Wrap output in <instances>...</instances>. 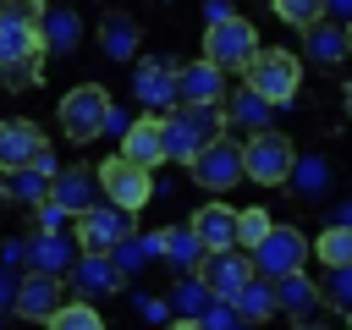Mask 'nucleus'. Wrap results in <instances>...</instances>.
Returning a JSON list of instances; mask_svg holds the SVG:
<instances>
[{
  "label": "nucleus",
  "instance_id": "c9c22d12",
  "mask_svg": "<svg viewBox=\"0 0 352 330\" xmlns=\"http://www.w3.org/2000/svg\"><path fill=\"white\" fill-rule=\"evenodd\" d=\"M33 214H38V231H66V209H60L55 198H38Z\"/></svg>",
  "mask_w": 352,
  "mask_h": 330
},
{
  "label": "nucleus",
  "instance_id": "39448f33",
  "mask_svg": "<svg viewBox=\"0 0 352 330\" xmlns=\"http://www.w3.org/2000/svg\"><path fill=\"white\" fill-rule=\"evenodd\" d=\"M38 22H22V16H0V82H33L38 77Z\"/></svg>",
  "mask_w": 352,
  "mask_h": 330
},
{
  "label": "nucleus",
  "instance_id": "58836bf2",
  "mask_svg": "<svg viewBox=\"0 0 352 330\" xmlns=\"http://www.w3.org/2000/svg\"><path fill=\"white\" fill-rule=\"evenodd\" d=\"M324 11H330L336 22H346V16H352V0H324Z\"/></svg>",
  "mask_w": 352,
  "mask_h": 330
},
{
  "label": "nucleus",
  "instance_id": "0eeeda50",
  "mask_svg": "<svg viewBox=\"0 0 352 330\" xmlns=\"http://www.w3.org/2000/svg\"><path fill=\"white\" fill-rule=\"evenodd\" d=\"M187 170H192V182H198L204 192H231V187L242 182V143H236L231 132H220V138H209V143L187 160Z\"/></svg>",
  "mask_w": 352,
  "mask_h": 330
},
{
  "label": "nucleus",
  "instance_id": "6ab92c4d",
  "mask_svg": "<svg viewBox=\"0 0 352 330\" xmlns=\"http://www.w3.org/2000/svg\"><path fill=\"white\" fill-rule=\"evenodd\" d=\"M270 292H275V308H280V314H292V319H308V314L319 308V286H314L302 270L275 275V280H270Z\"/></svg>",
  "mask_w": 352,
  "mask_h": 330
},
{
  "label": "nucleus",
  "instance_id": "a878e982",
  "mask_svg": "<svg viewBox=\"0 0 352 330\" xmlns=\"http://www.w3.org/2000/svg\"><path fill=\"white\" fill-rule=\"evenodd\" d=\"M22 253H28L33 270H50V275H60V270L72 264V242H66V231H38Z\"/></svg>",
  "mask_w": 352,
  "mask_h": 330
},
{
  "label": "nucleus",
  "instance_id": "20e7f679",
  "mask_svg": "<svg viewBox=\"0 0 352 330\" xmlns=\"http://www.w3.org/2000/svg\"><path fill=\"white\" fill-rule=\"evenodd\" d=\"M94 176H99V192H104L116 209H126V214H138V209L154 198V170L138 165V160H126L121 148H116L110 160H99Z\"/></svg>",
  "mask_w": 352,
  "mask_h": 330
},
{
  "label": "nucleus",
  "instance_id": "4c0bfd02",
  "mask_svg": "<svg viewBox=\"0 0 352 330\" xmlns=\"http://www.w3.org/2000/svg\"><path fill=\"white\" fill-rule=\"evenodd\" d=\"M138 308H143V319H154V324H160V319H170V308H165V302H160V297H143V302H138Z\"/></svg>",
  "mask_w": 352,
  "mask_h": 330
},
{
  "label": "nucleus",
  "instance_id": "1a4fd4ad",
  "mask_svg": "<svg viewBox=\"0 0 352 330\" xmlns=\"http://www.w3.org/2000/svg\"><path fill=\"white\" fill-rule=\"evenodd\" d=\"M104 104H110V94L99 82H77L72 94H60V132L72 143H94L104 132Z\"/></svg>",
  "mask_w": 352,
  "mask_h": 330
},
{
  "label": "nucleus",
  "instance_id": "423d86ee",
  "mask_svg": "<svg viewBox=\"0 0 352 330\" xmlns=\"http://www.w3.org/2000/svg\"><path fill=\"white\" fill-rule=\"evenodd\" d=\"M253 50H258V33H253V22L236 16V11H226V16L209 22V33H204V60H214L220 72H242V66L253 60Z\"/></svg>",
  "mask_w": 352,
  "mask_h": 330
},
{
  "label": "nucleus",
  "instance_id": "ddd939ff",
  "mask_svg": "<svg viewBox=\"0 0 352 330\" xmlns=\"http://www.w3.org/2000/svg\"><path fill=\"white\" fill-rule=\"evenodd\" d=\"M44 198H55L66 214H77V209H88V204L99 198V176H94L88 165H55L50 192H44Z\"/></svg>",
  "mask_w": 352,
  "mask_h": 330
},
{
  "label": "nucleus",
  "instance_id": "f8f14e48",
  "mask_svg": "<svg viewBox=\"0 0 352 330\" xmlns=\"http://www.w3.org/2000/svg\"><path fill=\"white\" fill-rule=\"evenodd\" d=\"M253 275V258H242V253H231V248H209V258H204V270H198V280L209 286V297H236V286Z\"/></svg>",
  "mask_w": 352,
  "mask_h": 330
},
{
  "label": "nucleus",
  "instance_id": "412c9836",
  "mask_svg": "<svg viewBox=\"0 0 352 330\" xmlns=\"http://www.w3.org/2000/svg\"><path fill=\"white\" fill-rule=\"evenodd\" d=\"M231 220H236V209L231 204H204V209H192V231H198V242H204V253L209 248H231Z\"/></svg>",
  "mask_w": 352,
  "mask_h": 330
},
{
  "label": "nucleus",
  "instance_id": "f704fd0d",
  "mask_svg": "<svg viewBox=\"0 0 352 330\" xmlns=\"http://www.w3.org/2000/svg\"><path fill=\"white\" fill-rule=\"evenodd\" d=\"M324 297H330L336 314H346V302H352V264H330V286H324Z\"/></svg>",
  "mask_w": 352,
  "mask_h": 330
},
{
  "label": "nucleus",
  "instance_id": "f03ea898",
  "mask_svg": "<svg viewBox=\"0 0 352 330\" xmlns=\"http://www.w3.org/2000/svg\"><path fill=\"white\" fill-rule=\"evenodd\" d=\"M242 77H248V88L264 99V104H286L292 94H297V82H302V60L292 55V50H253V60L242 66Z\"/></svg>",
  "mask_w": 352,
  "mask_h": 330
},
{
  "label": "nucleus",
  "instance_id": "7ed1b4c3",
  "mask_svg": "<svg viewBox=\"0 0 352 330\" xmlns=\"http://www.w3.org/2000/svg\"><path fill=\"white\" fill-rule=\"evenodd\" d=\"M292 160H297L292 138H286V132L258 126V132H248V143H242V182H258V187H286Z\"/></svg>",
  "mask_w": 352,
  "mask_h": 330
},
{
  "label": "nucleus",
  "instance_id": "f257e3e1",
  "mask_svg": "<svg viewBox=\"0 0 352 330\" xmlns=\"http://www.w3.org/2000/svg\"><path fill=\"white\" fill-rule=\"evenodd\" d=\"M220 132H231V121H226L220 104H187V99H176V104L160 116L165 160H176V165H187V160H192L209 138H220Z\"/></svg>",
  "mask_w": 352,
  "mask_h": 330
},
{
  "label": "nucleus",
  "instance_id": "72a5a7b5",
  "mask_svg": "<svg viewBox=\"0 0 352 330\" xmlns=\"http://www.w3.org/2000/svg\"><path fill=\"white\" fill-rule=\"evenodd\" d=\"M270 6L286 28H308L314 16H324V0H270Z\"/></svg>",
  "mask_w": 352,
  "mask_h": 330
},
{
  "label": "nucleus",
  "instance_id": "393cba45",
  "mask_svg": "<svg viewBox=\"0 0 352 330\" xmlns=\"http://www.w3.org/2000/svg\"><path fill=\"white\" fill-rule=\"evenodd\" d=\"M0 192H6L11 204H38V198L50 192V176H44L38 165H11V170H0Z\"/></svg>",
  "mask_w": 352,
  "mask_h": 330
},
{
  "label": "nucleus",
  "instance_id": "2eb2a0df",
  "mask_svg": "<svg viewBox=\"0 0 352 330\" xmlns=\"http://www.w3.org/2000/svg\"><path fill=\"white\" fill-rule=\"evenodd\" d=\"M38 148H44V126L38 121H28V116H6L0 121V170L28 165Z\"/></svg>",
  "mask_w": 352,
  "mask_h": 330
},
{
  "label": "nucleus",
  "instance_id": "b1692460",
  "mask_svg": "<svg viewBox=\"0 0 352 330\" xmlns=\"http://www.w3.org/2000/svg\"><path fill=\"white\" fill-rule=\"evenodd\" d=\"M231 308H236V319H242V324H258V319H270V314H275V292H270V280H264V275H248V280L236 286Z\"/></svg>",
  "mask_w": 352,
  "mask_h": 330
},
{
  "label": "nucleus",
  "instance_id": "dca6fc26",
  "mask_svg": "<svg viewBox=\"0 0 352 330\" xmlns=\"http://www.w3.org/2000/svg\"><path fill=\"white\" fill-rule=\"evenodd\" d=\"M121 154L138 160V165H148V170L165 165V138H160V116H154V110L121 126Z\"/></svg>",
  "mask_w": 352,
  "mask_h": 330
},
{
  "label": "nucleus",
  "instance_id": "4be33fe9",
  "mask_svg": "<svg viewBox=\"0 0 352 330\" xmlns=\"http://www.w3.org/2000/svg\"><path fill=\"white\" fill-rule=\"evenodd\" d=\"M99 50H104L110 60H132V55H138V22H132L126 11H110V16L99 22Z\"/></svg>",
  "mask_w": 352,
  "mask_h": 330
},
{
  "label": "nucleus",
  "instance_id": "e433bc0d",
  "mask_svg": "<svg viewBox=\"0 0 352 330\" xmlns=\"http://www.w3.org/2000/svg\"><path fill=\"white\" fill-rule=\"evenodd\" d=\"M0 16H22V22H38V16H44V0H0Z\"/></svg>",
  "mask_w": 352,
  "mask_h": 330
},
{
  "label": "nucleus",
  "instance_id": "9b49d317",
  "mask_svg": "<svg viewBox=\"0 0 352 330\" xmlns=\"http://www.w3.org/2000/svg\"><path fill=\"white\" fill-rule=\"evenodd\" d=\"M132 94H138L143 110H170L176 104V66L160 60V55H143L132 66Z\"/></svg>",
  "mask_w": 352,
  "mask_h": 330
},
{
  "label": "nucleus",
  "instance_id": "a211bd4d",
  "mask_svg": "<svg viewBox=\"0 0 352 330\" xmlns=\"http://www.w3.org/2000/svg\"><path fill=\"white\" fill-rule=\"evenodd\" d=\"M38 44H44L50 55H72V50L82 44V16L66 11V6H44V16H38Z\"/></svg>",
  "mask_w": 352,
  "mask_h": 330
},
{
  "label": "nucleus",
  "instance_id": "473e14b6",
  "mask_svg": "<svg viewBox=\"0 0 352 330\" xmlns=\"http://www.w3.org/2000/svg\"><path fill=\"white\" fill-rule=\"evenodd\" d=\"M264 231H270V209H236V220H231V242L253 248Z\"/></svg>",
  "mask_w": 352,
  "mask_h": 330
},
{
  "label": "nucleus",
  "instance_id": "9d476101",
  "mask_svg": "<svg viewBox=\"0 0 352 330\" xmlns=\"http://www.w3.org/2000/svg\"><path fill=\"white\" fill-rule=\"evenodd\" d=\"M132 226H126V209H116V204H88V209H77V226H72V236H77V248L82 253H110L121 236H126Z\"/></svg>",
  "mask_w": 352,
  "mask_h": 330
},
{
  "label": "nucleus",
  "instance_id": "7c9ffc66",
  "mask_svg": "<svg viewBox=\"0 0 352 330\" xmlns=\"http://www.w3.org/2000/svg\"><path fill=\"white\" fill-rule=\"evenodd\" d=\"M314 258L330 270V264H352V231L336 220L330 231H319V242H314Z\"/></svg>",
  "mask_w": 352,
  "mask_h": 330
},
{
  "label": "nucleus",
  "instance_id": "5701e85b",
  "mask_svg": "<svg viewBox=\"0 0 352 330\" xmlns=\"http://www.w3.org/2000/svg\"><path fill=\"white\" fill-rule=\"evenodd\" d=\"M308 50H314V60H324V66H341V55H346V22H324V16H314L308 28Z\"/></svg>",
  "mask_w": 352,
  "mask_h": 330
},
{
  "label": "nucleus",
  "instance_id": "c85d7f7f",
  "mask_svg": "<svg viewBox=\"0 0 352 330\" xmlns=\"http://www.w3.org/2000/svg\"><path fill=\"white\" fill-rule=\"evenodd\" d=\"M160 253H165L176 270H198L204 242H198V231H192V226H165V231H160Z\"/></svg>",
  "mask_w": 352,
  "mask_h": 330
},
{
  "label": "nucleus",
  "instance_id": "4468645a",
  "mask_svg": "<svg viewBox=\"0 0 352 330\" xmlns=\"http://www.w3.org/2000/svg\"><path fill=\"white\" fill-rule=\"evenodd\" d=\"M55 302H60V275H50V270H33V275H22V286L11 292V308H16L22 319H33V324H44Z\"/></svg>",
  "mask_w": 352,
  "mask_h": 330
},
{
  "label": "nucleus",
  "instance_id": "c756f323",
  "mask_svg": "<svg viewBox=\"0 0 352 330\" xmlns=\"http://www.w3.org/2000/svg\"><path fill=\"white\" fill-rule=\"evenodd\" d=\"M44 324H50V330H99L104 314L94 308V297H82V302H55Z\"/></svg>",
  "mask_w": 352,
  "mask_h": 330
},
{
  "label": "nucleus",
  "instance_id": "6e6552de",
  "mask_svg": "<svg viewBox=\"0 0 352 330\" xmlns=\"http://www.w3.org/2000/svg\"><path fill=\"white\" fill-rule=\"evenodd\" d=\"M302 264H308V236H302L297 226H275V220H270V231L253 242V275L275 280V275L302 270Z\"/></svg>",
  "mask_w": 352,
  "mask_h": 330
},
{
  "label": "nucleus",
  "instance_id": "aec40b11",
  "mask_svg": "<svg viewBox=\"0 0 352 330\" xmlns=\"http://www.w3.org/2000/svg\"><path fill=\"white\" fill-rule=\"evenodd\" d=\"M72 270V280L88 292V297H110V292H121V270L110 264V253H82L77 264H66Z\"/></svg>",
  "mask_w": 352,
  "mask_h": 330
},
{
  "label": "nucleus",
  "instance_id": "2f4dec72",
  "mask_svg": "<svg viewBox=\"0 0 352 330\" xmlns=\"http://www.w3.org/2000/svg\"><path fill=\"white\" fill-rule=\"evenodd\" d=\"M324 176H330V165H324V160H292V170H286V182H292L302 198L324 192Z\"/></svg>",
  "mask_w": 352,
  "mask_h": 330
},
{
  "label": "nucleus",
  "instance_id": "cd10ccee",
  "mask_svg": "<svg viewBox=\"0 0 352 330\" xmlns=\"http://www.w3.org/2000/svg\"><path fill=\"white\" fill-rule=\"evenodd\" d=\"M220 110H226V121H236L242 132H258V126H270V104H264L253 88H242V94H220Z\"/></svg>",
  "mask_w": 352,
  "mask_h": 330
},
{
  "label": "nucleus",
  "instance_id": "f3484780",
  "mask_svg": "<svg viewBox=\"0 0 352 330\" xmlns=\"http://www.w3.org/2000/svg\"><path fill=\"white\" fill-rule=\"evenodd\" d=\"M220 94H226V72L214 60H192V66L176 72V99H187V104H220Z\"/></svg>",
  "mask_w": 352,
  "mask_h": 330
},
{
  "label": "nucleus",
  "instance_id": "bb28decb",
  "mask_svg": "<svg viewBox=\"0 0 352 330\" xmlns=\"http://www.w3.org/2000/svg\"><path fill=\"white\" fill-rule=\"evenodd\" d=\"M165 308H170V314H176V319H182L187 330H198V314L209 308V286L198 280V270L176 280V292H170V302H165Z\"/></svg>",
  "mask_w": 352,
  "mask_h": 330
}]
</instances>
